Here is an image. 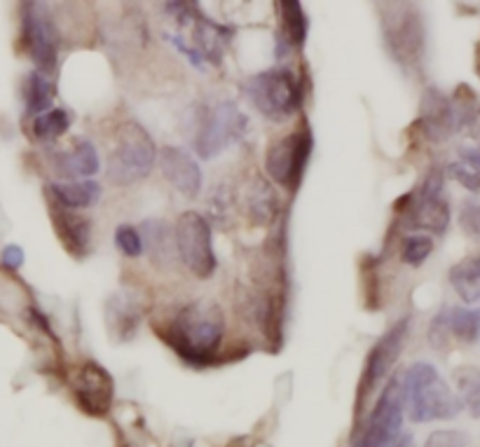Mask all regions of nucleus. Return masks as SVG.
Returning <instances> with one entry per match:
<instances>
[{"mask_svg":"<svg viewBox=\"0 0 480 447\" xmlns=\"http://www.w3.org/2000/svg\"><path fill=\"white\" fill-rule=\"evenodd\" d=\"M223 332L226 319L219 305L211 300H195L171 319L162 340L190 365H209L216 361Z\"/></svg>","mask_w":480,"mask_h":447,"instance_id":"nucleus-1","label":"nucleus"},{"mask_svg":"<svg viewBox=\"0 0 480 447\" xmlns=\"http://www.w3.org/2000/svg\"><path fill=\"white\" fill-rule=\"evenodd\" d=\"M403 403L407 417L417 424L452 419L459 415L462 403L455 396L448 382L438 375L432 363H413L401 373Z\"/></svg>","mask_w":480,"mask_h":447,"instance_id":"nucleus-2","label":"nucleus"},{"mask_svg":"<svg viewBox=\"0 0 480 447\" xmlns=\"http://www.w3.org/2000/svg\"><path fill=\"white\" fill-rule=\"evenodd\" d=\"M380 24L387 52L407 73L422 68L426 45V30L420 7L413 3H380Z\"/></svg>","mask_w":480,"mask_h":447,"instance_id":"nucleus-3","label":"nucleus"},{"mask_svg":"<svg viewBox=\"0 0 480 447\" xmlns=\"http://www.w3.org/2000/svg\"><path fill=\"white\" fill-rule=\"evenodd\" d=\"M155 162H158V148L150 133L139 122H127L117 129L106 176L113 185L124 188L150 176Z\"/></svg>","mask_w":480,"mask_h":447,"instance_id":"nucleus-4","label":"nucleus"},{"mask_svg":"<svg viewBox=\"0 0 480 447\" xmlns=\"http://www.w3.org/2000/svg\"><path fill=\"white\" fill-rule=\"evenodd\" d=\"M244 94L262 117L272 122H284L300 106L298 78L288 68H270V71L255 73L249 80H244Z\"/></svg>","mask_w":480,"mask_h":447,"instance_id":"nucleus-5","label":"nucleus"},{"mask_svg":"<svg viewBox=\"0 0 480 447\" xmlns=\"http://www.w3.org/2000/svg\"><path fill=\"white\" fill-rule=\"evenodd\" d=\"M249 132V117L244 116L235 101H216L201 108L195 132V150L200 158L211 159L227 150L232 143L244 139Z\"/></svg>","mask_w":480,"mask_h":447,"instance_id":"nucleus-6","label":"nucleus"},{"mask_svg":"<svg viewBox=\"0 0 480 447\" xmlns=\"http://www.w3.org/2000/svg\"><path fill=\"white\" fill-rule=\"evenodd\" d=\"M403 384L401 375H394L373 405L371 415L359 429L354 447H396L403 426Z\"/></svg>","mask_w":480,"mask_h":447,"instance_id":"nucleus-7","label":"nucleus"},{"mask_svg":"<svg viewBox=\"0 0 480 447\" xmlns=\"http://www.w3.org/2000/svg\"><path fill=\"white\" fill-rule=\"evenodd\" d=\"M174 239H176L178 258L197 279H209L216 272L211 225L201 213H183L174 228Z\"/></svg>","mask_w":480,"mask_h":447,"instance_id":"nucleus-8","label":"nucleus"},{"mask_svg":"<svg viewBox=\"0 0 480 447\" xmlns=\"http://www.w3.org/2000/svg\"><path fill=\"white\" fill-rule=\"evenodd\" d=\"M312 145L314 141H312V132L307 125L272 143L268 158H265V169H268L270 178L281 188L298 190L304 167L310 162Z\"/></svg>","mask_w":480,"mask_h":447,"instance_id":"nucleus-9","label":"nucleus"},{"mask_svg":"<svg viewBox=\"0 0 480 447\" xmlns=\"http://www.w3.org/2000/svg\"><path fill=\"white\" fill-rule=\"evenodd\" d=\"M445 176L441 169H432L422 181L420 190L407 200L406 225L413 230H426L433 235H443L450 225V204L443 194Z\"/></svg>","mask_w":480,"mask_h":447,"instance_id":"nucleus-10","label":"nucleus"},{"mask_svg":"<svg viewBox=\"0 0 480 447\" xmlns=\"http://www.w3.org/2000/svg\"><path fill=\"white\" fill-rule=\"evenodd\" d=\"M407 332H410V319L406 316V319L396 321L394 326L384 332L382 338L377 340L375 347H373L371 354H368V358H365L364 373H361L359 380V393H356V412H359V415L365 399L380 387V382L387 380V375H390L391 368H394L396 361H399V357H401Z\"/></svg>","mask_w":480,"mask_h":447,"instance_id":"nucleus-11","label":"nucleus"},{"mask_svg":"<svg viewBox=\"0 0 480 447\" xmlns=\"http://www.w3.org/2000/svg\"><path fill=\"white\" fill-rule=\"evenodd\" d=\"M21 30H24V43L29 49V56L38 66V73L49 75L56 68L59 59L61 36L55 19L49 17L47 5L43 3H26L21 14Z\"/></svg>","mask_w":480,"mask_h":447,"instance_id":"nucleus-12","label":"nucleus"},{"mask_svg":"<svg viewBox=\"0 0 480 447\" xmlns=\"http://www.w3.org/2000/svg\"><path fill=\"white\" fill-rule=\"evenodd\" d=\"M188 26H193V45H185L178 36H169V40L188 56L195 66H207V64H220V56L226 52L227 43L235 30L227 26H220L197 13Z\"/></svg>","mask_w":480,"mask_h":447,"instance_id":"nucleus-13","label":"nucleus"},{"mask_svg":"<svg viewBox=\"0 0 480 447\" xmlns=\"http://www.w3.org/2000/svg\"><path fill=\"white\" fill-rule=\"evenodd\" d=\"M73 396L80 410L91 417H106L116 396L113 377L99 363H82L73 375Z\"/></svg>","mask_w":480,"mask_h":447,"instance_id":"nucleus-14","label":"nucleus"},{"mask_svg":"<svg viewBox=\"0 0 480 447\" xmlns=\"http://www.w3.org/2000/svg\"><path fill=\"white\" fill-rule=\"evenodd\" d=\"M448 340H457L464 345L480 342V309L443 307L429 326V342L436 349H443Z\"/></svg>","mask_w":480,"mask_h":447,"instance_id":"nucleus-15","label":"nucleus"},{"mask_svg":"<svg viewBox=\"0 0 480 447\" xmlns=\"http://www.w3.org/2000/svg\"><path fill=\"white\" fill-rule=\"evenodd\" d=\"M159 167H162V174H165L167 181L174 185V190L183 194V197H197L201 193V183H204V176H201L200 164L195 162L193 155H188L185 150L176 148V145H167L162 155H159Z\"/></svg>","mask_w":480,"mask_h":447,"instance_id":"nucleus-16","label":"nucleus"},{"mask_svg":"<svg viewBox=\"0 0 480 447\" xmlns=\"http://www.w3.org/2000/svg\"><path fill=\"white\" fill-rule=\"evenodd\" d=\"M49 216H52L56 235H59L61 244L66 246L68 254H73L75 258H85L91 246L90 220L80 216L78 211H71L66 206L56 204L55 200H49Z\"/></svg>","mask_w":480,"mask_h":447,"instance_id":"nucleus-17","label":"nucleus"},{"mask_svg":"<svg viewBox=\"0 0 480 447\" xmlns=\"http://www.w3.org/2000/svg\"><path fill=\"white\" fill-rule=\"evenodd\" d=\"M420 125L429 141H445L452 132H457L455 108L450 99L443 97L438 90H426L422 99Z\"/></svg>","mask_w":480,"mask_h":447,"instance_id":"nucleus-18","label":"nucleus"},{"mask_svg":"<svg viewBox=\"0 0 480 447\" xmlns=\"http://www.w3.org/2000/svg\"><path fill=\"white\" fill-rule=\"evenodd\" d=\"M55 164V171L61 178H68V181H90V176H94L99 171V152L94 148V143L87 139H78L71 148L66 150L56 152L52 158Z\"/></svg>","mask_w":480,"mask_h":447,"instance_id":"nucleus-19","label":"nucleus"},{"mask_svg":"<svg viewBox=\"0 0 480 447\" xmlns=\"http://www.w3.org/2000/svg\"><path fill=\"white\" fill-rule=\"evenodd\" d=\"M47 194L56 204L66 206L71 211H80V209H90L101 200V185L97 181L55 183V185H49Z\"/></svg>","mask_w":480,"mask_h":447,"instance_id":"nucleus-20","label":"nucleus"},{"mask_svg":"<svg viewBox=\"0 0 480 447\" xmlns=\"http://www.w3.org/2000/svg\"><path fill=\"white\" fill-rule=\"evenodd\" d=\"M143 246L150 254L152 262H158L162 267H169L174 260H178L174 232L162 220H148V223H143Z\"/></svg>","mask_w":480,"mask_h":447,"instance_id":"nucleus-21","label":"nucleus"},{"mask_svg":"<svg viewBox=\"0 0 480 447\" xmlns=\"http://www.w3.org/2000/svg\"><path fill=\"white\" fill-rule=\"evenodd\" d=\"M281 13V29H279V45L281 49H298L303 47L307 38V14H304L300 3H279Z\"/></svg>","mask_w":480,"mask_h":447,"instance_id":"nucleus-22","label":"nucleus"},{"mask_svg":"<svg viewBox=\"0 0 480 447\" xmlns=\"http://www.w3.org/2000/svg\"><path fill=\"white\" fill-rule=\"evenodd\" d=\"M450 284L464 303H480V255L462 260L450 270Z\"/></svg>","mask_w":480,"mask_h":447,"instance_id":"nucleus-23","label":"nucleus"},{"mask_svg":"<svg viewBox=\"0 0 480 447\" xmlns=\"http://www.w3.org/2000/svg\"><path fill=\"white\" fill-rule=\"evenodd\" d=\"M244 209L253 223H270L277 216V197L265 181H253L244 197Z\"/></svg>","mask_w":480,"mask_h":447,"instance_id":"nucleus-24","label":"nucleus"},{"mask_svg":"<svg viewBox=\"0 0 480 447\" xmlns=\"http://www.w3.org/2000/svg\"><path fill=\"white\" fill-rule=\"evenodd\" d=\"M139 321H141V312L132 297L129 296L110 297L108 323L122 340H127L134 335L136 326H139Z\"/></svg>","mask_w":480,"mask_h":447,"instance_id":"nucleus-25","label":"nucleus"},{"mask_svg":"<svg viewBox=\"0 0 480 447\" xmlns=\"http://www.w3.org/2000/svg\"><path fill=\"white\" fill-rule=\"evenodd\" d=\"M24 99H26V113L33 117L43 116L52 108V99H55V85L49 82L47 75L43 73H30L24 85Z\"/></svg>","mask_w":480,"mask_h":447,"instance_id":"nucleus-26","label":"nucleus"},{"mask_svg":"<svg viewBox=\"0 0 480 447\" xmlns=\"http://www.w3.org/2000/svg\"><path fill=\"white\" fill-rule=\"evenodd\" d=\"M71 127V116L64 108H49L33 120V133L40 141H56Z\"/></svg>","mask_w":480,"mask_h":447,"instance_id":"nucleus-27","label":"nucleus"},{"mask_svg":"<svg viewBox=\"0 0 480 447\" xmlns=\"http://www.w3.org/2000/svg\"><path fill=\"white\" fill-rule=\"evenodd\" d=\"M457 389L459 403L471 412V417H480V373L476 368L457 370Z\"/></svg>","mask_w":480,"mask_h":447,"instance_id":"nucleus-28","label":"nucleus"},{"mask_svg":"<svg viewBox=\"0 0 480 447\" xmlns=\"http://www.w3.org/2000/svg\"><path fill=\"white\" fill-rule=\"evenodd\" d=\"M433 251V239L426 235H413L403 239L401 260L410 267H420Z\"/></svg>","mask_w":480,"mask_h":447,"instance_id":"nucleus-29","label":"nucleus"},{"mask_svg":"<svg viewBox=\"0 0 480 447\" xmlns=\"http://www.w3.org/2000/svg\"><path fill=\"white\" fill-rule=\"evenodd\" d=\"M116 246L127 258H139L143 254V236L132 225H120L116 230Z\"/></svg>","mask_w":480,"mask_h":447,"instance_id":"nucleus-30","label":"nucleus"},{"mask_svg":"<svg viewBox=\"0 0 480 447\" xmlns=\"http://www.w3.org/2000/svg\"><path fill=\"white\" fill-rule=\"evenodd\" d=\"M448 174H450V178H455L459 185H464L468 193H480V169H476L474 164L452 162L448 164Z\"/></svg>","mask_w":480,"mask_h":447,"instance_id":"nucleus-31","label":"nucleus"},{"mask_svg":"<svg viewBox=\"0 0 480 447\" xmlns=\"http://www.w3.org/2000/svg\"><path fill=\"white\" fill-rule=\"evenodd\" d=\"M424 447H467V435L462 431H433Z\"/></svg>","mask_w":480,"mask_h":447,"instance_id":"nucleus-32","label":"nucleus"},{"mask_svg":"<svg viewBox=\"0 0 480 447\" xmlns=\"http://www.w3.org/2000/svg\"><path fill=\"white\" fill-rule=\"evenodd\" d=\"M459 225L467 235L480 239V204H474V202L464 204L462 213H459Z\"/></svg>","mask_w":480,"mask_h":447,"instance_id":"nucleus-33","label":"nucleus"},{"mask_svg":"<svg viewBox=\"0 0 480 447\" xmlns=\"http://www.w3.org/2000/svg\"><path fill=\"white\" fill-rule=\"evenodd\" d=\"M0 260H3V265L7 270H19V267L24 265V251L19 246H7L3 251V255H0Z\"/></svg>","mask_w":480,"mask_h":447,"instance_id":"nucleus-34","label":"nucleus"},{"mask_svg":"<svg viewBox=\"0 0 480 447\" xmlns=\"http://www.w3.org/2000/svg\"><path fill=\"white\" fill-rule=\"evenodd\" d=\"M462 159L468 164H474L476 169H480V145L471 148V150H462Z\"/></svg>","mask_w":480,"mask_h":447,"instance_id":"nucleus-35","label":"nucleus"},{"mask_svg":"<svg viewBox=\"0 0 480 447\" xmlns=\"http://www.w3.org/2000/svg\"><path fill=\"white\" fill-rule=\"evenodd\" d=\"M396 447H413V435H401Z\"/></svg>","mask_w":480,"mask_h":447,"instance_id":"nucleus-36","label":"nucleus"}]
</instances>
